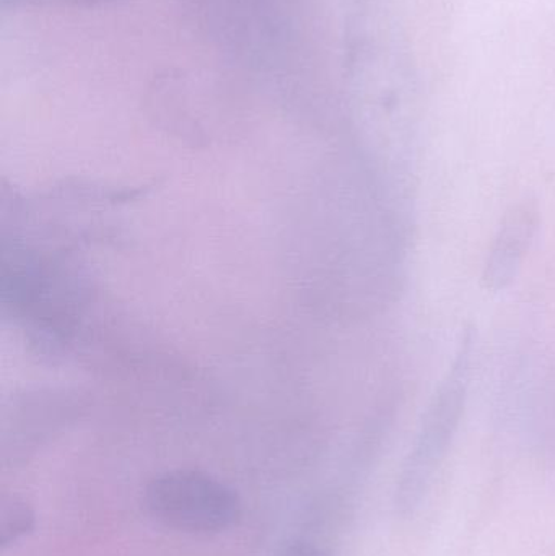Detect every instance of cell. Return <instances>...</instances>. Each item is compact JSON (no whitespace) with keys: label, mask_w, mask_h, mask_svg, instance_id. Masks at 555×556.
I'll return each mask as SVG.
<instances>
[{"label":"cell","mask_w":555,"mask_h":556,"mask_svg":"<svg viewBox=\"0 0 555 556\" xmlns=\"http://www.w3.org/2000/svg\"><path fill=\"white\" fill-rule=\"evenodd\" d=\"M351 71L367 98L394 186L413 198L420 134L416 65L387 0H354Z\"/></svg>","instance_id":"obj_1"},{"label":"cell","mask_w":555,"mask_h":556,"mask_svg":"<svg viewBox=\"0 0 555 556\" xmlns=\"http://www.w3.org/2000/svg\"><path fill=\"white\" fill-rule=\"evenodd\" d=\"M475 359L476 332L469 326L459 333L452 362L427 404L401 467L394 489V509L401 518H413L419 511L455 443L468 405Z\"/></svg>","instance_id":"obj_2"},{"label":"cell","mask_w":555,"mask_h":556,"mask_svg":"<svg viewBox=\"0 0 555 556\" xmlns=\"http://www.w3.org/2000/svg\"><path fill=\"white\" fill-rule=\"evenodd\" d=\"M143 508L159 525L185 534H220L240 522V496L201 470H169L147 483Z\"/></svg>","instance_id":"obj_3"},{"label":"cell","mask_w":555,"mask_h":556,"mask_svg":"<svg viewBox=\"0 0 555 556\" xmlns=\"http://www.w3.org/2000/svg\"><path fill=\"white\" fill-rule=\"evenodd\" d=\"M512 424L538 460L555 473V365L540 353L518 359L508 379Z\"/></svg>","instance_id":"obj_4"},{"label":"cell","mask_w":555,"mask_h":556,"mask_svg":"<svg viewBox=\"0 0 555 556\" xmlns=\"http://www.w3.org/2000/svg\"><path fill=\"white\" fill-rule=\"evenodd\" d=\"M541 227L537 199L514 202L502 215L482 266L481 283L491 293L508 290L520 276Z\"/></svg>","instance_id":"obj_5"},{"label":"cell","mask_w":555,"mask_h":556,"mask_svg":"<svg viewBox=\"0 0 555 556\" xmlns=\"http://www.w3.org/2000/svg\"><path fill=\"white\" fill-rule=\"evenodd\" d=\"M36 528V513L22 496H3L0 502V551L13 547Z\"/></svg>","instance_id":"obj_6"},{"label":"cell","mask_w":555,"mask_h":556,"mask_svg":"<svg viewBox=\"0 0 555 556\" xmlns=\"http://www.w3.org/2000/svg\"><path fill=\"white\" fill-rule=\"evenodd\" d=\"M279 556H331V554L313 542L293 541L282 548Z\"/></svg>","instance_id":"obj_7"},{"label":"cell","mask_w":555,"mask_h":556,"mask_svg":"<svg viewBox=\"0 0 555 556\" xmlns=\"http://www.w3.org/2000/svg\"><path fill=\"white\" fill-rule=\"evenodd\" d=\"M64 3V5L75 7H98L116 3L119 0H2L3 5H18V3Z\"/></svg>","instance_id":"obj_8"}]
</instances>
